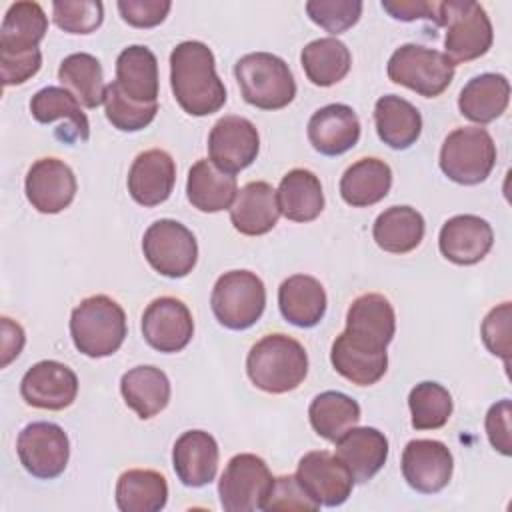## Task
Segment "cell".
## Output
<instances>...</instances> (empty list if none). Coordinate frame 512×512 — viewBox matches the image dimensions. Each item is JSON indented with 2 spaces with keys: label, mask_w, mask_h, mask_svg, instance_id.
Listing matches in <instances>:
<instances>
[{
  "label": "cell",
  "mask_w": 512,
  "mask_h": 512,
  "mask_svg": "<svg viewBox=\"0 0 512 512\" xmlns=\"http://www.w3.org/2000/svg\"><path fill=\"white\" fill-rule=\"evenodd\" d=\"M170 86L178 106L190 116H208L226 104V88L216 74L214 54L198 40L180 42L172 50Z\"/></svg>",
  "instance_id": "obj_1"
},
{
  "label": "cell",
  "mask_w": 512,
  "mask_h": 512,
  "mask_svg": "<svg viewBox=\"0 0 512 512\" xmlns=\"http://www.w3.org/2000/svg\"><path fill=\"white\" fill-rule=\"evenodd\" d=\"M246 372L256 388L268 394L296 390L308 374L304 346L286 334H266L246 356Z\"/></svg>",
  "instance_id": "obj_2"
},
{
  "label": "cell",
  "mask_w": 512,
  "mask_h": 512,
  "mask_svg": "<svg viewBox=\"0 0 512 512\" xmlns=\"http://www.w3.org/2000/svg\"><path fill=\"white\" fill-rule=\"evenodd\" d=\"M126 332L124 308L106 294L88 296L72 310L70 336L84 356H112L122 346Z\"/></svg>",
  "instance_id": "obj_3"
},
{
  "label": "cell",
  "mask_w": 512,
  "mask_h": 512,
  "mask_svg": "<svg viewBox=\"0 0 512 512\" xmlns=\"http://www.w3.org/2000/svg\"><path fill=\"white\" fill-rule=\"evenodd\" d=\"M242 98L260 110H280L296 96V82L288 64L270 52H250L234 66Z\"/></svg>",
  "instance_id": "obj_4"
},
{
  "label": "cell",
  "mask_w": 512,
  "mask_h": 512,
  "mask_svg": "<svg viewBox=\"0 0 512 512\" xmlns=\"http://www.w3.org/2000/svg\"><path fill=\"white\" fill-rule=\"evenodd\" d=\"M436 26L446 28L444 54L454 64L484 56L494 40L492 22L486 10L472 0L438 2Z\"/></svg>",
  "instance_id": "obj_5"
},
{
  "label": "cell",
  "mask_w": 512,
  "mask_h": 512,
  "mask_svg": "<svg viewBox=\"0 0 512 512\" xmlns=\"http://www.w3.org/2000/svg\"><path fill=\"white\" fill-rule=\"evenodd\" d=\"M496 164V144L486 128L462 126L452 130L440 148V170L456 184L484 182Z\"/></svg>",
  "instance_id": "obj_6"
},
{
  "label": "cell",
  "mask_w": 512,
  "mask_h": 512,
  "mask_svg": "<svg viewBox=\"0 0 512 512\" xmlns=\"http://www.w3.org/2000/svg\"><path fill=\"white\" fill-rule=\"evenodd\" d=\"M456 64L434 48L402 44L388 60L386 72L394 84L406 86L424 98L440 96L454 78Z\"/></svg>",
  "instance_id": "obj_7"
},
{
  "label": "cell",
  "mask_w": 512,
  "mask_h": 512,
  "mask_svg": "<svg viewBox=\"0 0 512 512\" xmlns=\"http://www.w3.org/2000/svg\"><path fill=\"white\" fill-rule=\"evenodd\" d=\"M210 306L224 328L246 330L254 326L264 312V282L250 270L224 272L212 288Z\"/></svg>",
  "instance_id": "obj_8"
},
{
  "label": "cell",
  "mask_w": 512,
  "mask_h": 512,
  "mask_svg": "<svg viewBox=\"0 0 512 512\" xmlns=\"http://www.w3.org/2000/svg\"><path fill=\"white\" fill-rule=\"evenodd\" d=\"M142 252L148 264L166 278H184L198 260L194 234L178 220L162 218L148 226L142 238Z\"/></svg>",
  "instance_id": "obj_9"
},
{
  "label": "cell",
  "mask_w": 512,
  "mask_h": 512,
  "mask_svg": "<svg viewBox=\"0 0 512 512\" xmlns=\"http://www.w3.org/2000/svg\"><path fill=\"white\" fill-rule=\"evenodd\" d=\"M272 484V472L260 456L236 454L228 460L218 482L220 504L226 512L262 510Z\"/></svg>",
  "instance_id": "obj_10"
},
{
  "label": "cell",
  "mask_w": 512,
  "mask_h": 512,
  "mask_svg": "<svg viewBox=\"0 0 512 512\" xmlns=\"http://www.w3.org/2000/svg\"><path fill=\"white\" fill-rule=\"evenodd\" d=\"M396 332V314L390 300L368 292L358 296L346 314V330L338 334L348 346L370 354H384Z\"/></svg>",
  "instance_id": "obj_11"
},
{
  "label": "cell",
  "mask_w": 512,
  "mask_h": 512,
  "mask_svg": "<svg viewBox=\"0 0 512 512\" xmlns=\"http://www.w3.org/2000/svg\"><path fill=\"white\" fill-rule=\"evenodd\" d=\"M16 452L26 472L42 480H52L68 466L70 442L58 424L32 422L18 434Z\"/></svg>",
  "instance_id": "obj_12"
},
{
  "label": "cell",
  "mask_w": 512,
  "mask_h": 512,
  "mask_svg": "<svg viewBox=\"0 0 512 512\" xmlns=\"http://www.w3.org/2000/svg\"><path fill=\"white\" fill-rule=\"evenodd\" d=\"M296 478L318 506L344 504L354 488V478L340 458L328 450L308 452L300 458Z\"/></svg>",
  "instance_id": "obj_13"
},
{
  "label": "cell",
  "mask_w": 512,
  "mask_h": 512,
  "mask_svg": "<svg viewBox=\"0 0 512 512\" xmlns=\"http://www.w3.org/2000/svg\"><path fill=\"white\" fill-rule=\"evenodd\" d=\"M258 150V130L244 116H224L212 126L208 134L210 162L228 174H236L248 168L256 160Z\"/></svg>",
  "instance_id": "obj_14"
},
{
  "label": "cell",
  "mask_w": 512,
  "mask_h": 512,
  "mask_svg": "<svg viewBox=\"0 0 512 512\" xmlns=\"http://www.w3.org/2000/svg\"><path fill=\"white\" fill-rule=\"evenodd\" d=\"M194 334V320L188 306L174 296L152 300L142 314V336L158 352L172 354L188 346Z\"/></svg>",
  "instance_id": "obj_15"
},
{
  "label": "cell",
  "mask_w": 512,
  "mask_h": 512,
  "mask_svg": "<svg viewBox=\"0 0 512 512\" xmlns=\"http://www.w3.org/2000/svg\"><path fill=\"white\" fill-rule=\"evenodd\" d=\"M454 458L440 440H410L402 452V476L410 488L422 494L444 490L452 478Z\"/></svg>",
  "instance_id": "obj_16"
},
{
  "label": "cell",
  "mask_w": 512,
  "mask_h": 512,
  "mask_svg": "<svg viewBox=\"0 0 512 512\" xmlns=\"http://www.w3.org/2000/svg\"><path fill=\"white\" fill-rule=\"evenodd\" d=\"M78 394V376L58 360H42L26 370L20 396L28 406L42 410H64Z\"/></svg>",
  "instance_id": "obj_17"
},
{
  "label": "cell",
  "mask_w": 512,
  "mask_h": 512,
  "mask_svg": "<svg viewBox=\"0 0 512 512\" xmlns=\"http://www.w3.org/2000/svg\"><path fill=\"white\" fill-rule=\"evenodd\" d=\"M24 190L32 208L42 214H58L68 208L76 196V176L66 162L40 158L28 168Z\"/></svg>",
  "instance_id": "obj_18"
},
{
  "label": "cell",
  "mask_w": 512,
  "mask_h": 512,
  "mask_svg": "<svg viewBox=\"0 0 512 512\" xmlns=\"http://www.w3.org/2000/svg\"><path fill=\"white\" fill-rule=\"evenodd\" d=\"M494 244L492 226L474 214H458L440 228L438 248L442 256L458 266L480 262Z\"/></svg>",
  "instance_id": "obj_19"
},
{
  "label": "cell",
  "mask_w": 512,
  "mask_h": 512,
  "mask_svg": "<svg viewBox=\"0 0 512 512\" xmlns=\"http://www.w3.org/2000/svg\"><path fill=\"white\" fill-rule=\"evenodd\" d=\"M176 184V164L166 150L140 152L128 172V192L140 206L166 202Z\"/></svg>",
  "instance_id": "obj_20"
},
{
  "label": "cell",
  "mask_w": 512,
  "mask_h": 512,
  "mask_svg": "<svg viewBox=\"0 0 512 512\" xmlns=\"http://www.w3.org/2000/svg\"><path fill=\"white\" fill-rule=\"evenodd\" d=\"M218 442L204 430L180 434L172 448V466L184 486L200 488L214 480L218 470Z\"/></svg>",
  "instance_id": "obj_21"
},
{
  "label": "cell",
  "mask_w": 512,
  "mask_h": 512,
  "mask_svg": "<svg viewBox=\"0 0 512 512\" xmlns=\"http://www.w3.org/2000/svg\"><path fill=\"white\" fill-rule=\"evenodd\" d=\"M308 140L324 156L344 154L360 140V120L346 104L322 106L308 120Z\"/></svg>",
  "instance_id": "obj_22"
},
{
  "label": "cell",
  "mask_w": 512,
  "mask_h": 512,
  "mask_svg": "<svg viewBox=\"0 0 512 512\" xmlns=\"http://www.w3.org/2000/svg\"><path fill=\"white\" fill-rule=\"evenodd\" d=\"M336 456L348 468L354 482H368L388 458V438L372 426H352L336 440Z\"/></svg>",
  "instance_id": "obj_23"
},
{
  "label": "cell",
  "mask_w": 512,
  "mask_h": 512,
  "mask_svg": "<svg viewBox=\"0 0 512 512\" xmlns=\"http://www.w3.org/2000/svg\"><path fill=\"white\" fill-rule=\"evenodd\" d=\"M280 216L276 190L262 180L242 186L230 206V222L244 236L270 232Z\"/></svg>",
  "instance_id": "obj_24"
},
{
  "label": "cell",
  "mask_w": 512,
  "mask_h": 512,
  "mask_svg": "<svg viewBox=\"0 0 512 512\" xmlns=\"http://www.w3.org/2000/svg\"><path fill=\"white\" fill-rule=\"evenodd\" d=\"M116 88L136 104H156L158 60L148 46H128L116 58Z\"/></svg>",
  "instance_id": "obj_25"
},
{
  "label": "cell",
  "mask_w": 512,
  "mask_h": 512,
  "mask_svg": "<svg viewBox=\"0 0 512 512\" xmlns=\"http://www.w3.org/2000/svg\"><path fill=\"white\" fill-rule=\"evenodd\" d=\"M510 102V82L502 74L484 72L470 78L458 96L460 114L476 124L500 118Z\"/></svg>",
  "instance_id": "obj_26"
},
{
  "label": "cell",
  "mask_w": 512,
  "mask_h": 512,
  "mask_svg": "<svg viewBox=\"0 0 512 512\" xmlns=\"http://www.w3.org/2000/svg\"><path fill=\"white\" fill-rule=\"evenodd\" d=\"M278 306L286 322L298 328H312L326 314L324 286L314 276L294 274L280 284Z\"/></svg>",
  "instance_id": "obj_27"
},
{
  "label": "cell",
  "mask_w": 512,
  "mask_h": 512,
  "mask_svg": "<svg viewBox=\"0 0 512 512\" xmlns=\"http://www.w3.org/2000/svg\"><path fill=\"white\" fill-rule=\"evenodd\" d=\"M120 392L138 418L148 420L160 414L170 402V380L156 366H136L122 374Z\"/></svg>",
  "instance_id": "obj_28"
},
{
  "label": "cell",
  "mask_w": 512,
  "mask_h": 512,
  "mask_svg": "<svg viewBox=\"0 0 512 512\" xmlns=\"http://www.w3.org/2000/svg\"><path fill=\"white\" fill-rule=\"evenodd\" d=\"M374 124L378 138L394 150L410 148L422 132V116L418 108L396 94H386L376 100Z\"/></svg>",
  "instance_id": "obj_29"
},
{
  "label": "cell",
  "mask_w": 512,
  "mask_h": 512,
  "mask_svg": "<svg viewBox=\"0 0 512 512\" xmlns=\"http://www.w3.org/2000/svg\"><path fill=\"white\" fill-rule=\"evenodd\" d=\"M30 112L36 122L52 124L56 120L66 122V130L62 134L64 142H86L90 136V124L86 114L82 112L78 100L60 86H46L38 90L30 100Z\"/></svg>",
  "instance_id": "obj_30"
},
{
  "label": "cell",
  "mask_w": 512,
  "mask_h": 512,
  "mask_svg": "<svg viewBox=\"0 0 512 512\" xmlns=\"http://www.w3.org/2000/svg\"><path fill=\"white\" fill-rule=\"evenodd\" d=\"M238 194L234 174L222 172L210 160H198L188 170L186 196L188 202L200 212H220L232 206Z\"/></svg>",
  "instance_id": "obj_31"
},
{
  "label": "cell",
  "mask_w": 512,
  "mask_h": 512,
  "mask_svg": "<svg viewBox=\"0 0 512 512\" xmlns=\"http://www.w3.org/2000/svg\"><path fill=\"white\" fill-rule=\"evenodd\" d=\"M392 170L380 158H360L340 178V196L354 208H366L390 192Z\"/></svg>",
  "instance_id": "obj_32"
},
{
  "label": "cell",
  "mask_w": 512,
  "mask_h": 512,
  "mask_svg": "<svg viewBox=\"0 0 512 512\" xmlns=\"http://www.w3.org/2000/svg\"><path fill=\"white\" fill-rule=\"evenodd\" d=\"M280 214L292 222H312L324 210V192L318 176L306 168L286 172L276 190Z\"/></svg>",
  "instance_id": "obj_33"
},
{
  "label": "cell",
  "mask_w": 512,
  "mask_h": 512,
  "mask_svg": "<svg viewBox=\"0 0 512 512\" xmlns=\"http://www.w3.org/2000/svg\"><path fill=\"white\" fill-rule=\"evenodd\" d=\"M424 218L412 206H390L372 226L374 242L390 254H406L420 246L424 238Z\"/></svg>",
  "instance_id": "obj_34"
},
{
  "label": "cell",
  "mask_w": 512,
  "mask_h": 512,
  "mask_svg": "<svg viewBox=\"0 0 512 512\" xmlns=\"http://www.w3.org/2000/svg\"><path fill=\"white\" fill-rule=\"evenodd\" d=\"M48 32V18L38 2H14L0 28V52L18 54L38 50Z\"/></svg>",
  "instance_id": "obj_35"
},
{
  "label": "cell",
  "mask_w": 512,
  "mask_h": 512,
  "mask_svg": "<svg viewBox=\"0 0 512 512\" xmlns=\"http://www.w3.org/2000/svg\"><path fill=\"white\" fill-rule=\"evenodd\" d=\"M168 502L166 478L148 468H132L116 482V506L122 512H158Z\"/></svg>",
  "instance_id": "obj_36"
},
{
  "label": "cell",
  "mask_w": 512,
  "mask_h": 512,
  "mask_svg": "<svg viewBox=\"0 0 512 512\" xmlns=\"http://www.w3.org/2000/svg\"><path fill=\"white\" fill-rule=\"evenodd\" d=\"M300 62L312 84L328 88L344 80L350 72L352 56L344 42L334 36H326L308 42L302 48Z\"/></svg>",
  "instance_id": "obj_37"
},
{
  "label": "cell",
  "mask_w": 512,
  "mask_h": 512,
  "mask_svg": "<svg viewBox=\"0 0 512 512\" xmlns=\"http://www.w3.org/2000/svg\"><path fill=\"white\" fill-rule=\"evenodd\" d=\"M58 80L78 104L86 108H96L104 104V74L102 64L96 56L88 52L68 54L58 68Z\"/></svg>",
  "instance_id": "obj_38"
},
{
  "label": "cell",
  "mask_w": 512,
  "mask_h": 512,
  "mask_svg": "<svg viewBox=\"0 0 512 512\" xmlns=\"http://www.w3.org/2000/svg\"><path fill=\"white\" fill-rule=\"evenodd\" d=\"M308 418L318 436L336 442L360 420V404L348 394L326 390L318 394L308 408Z\"/></svg>",
  "instance_id": "obj_39"
},
{
  "label": "cell",
  "mask_w": 512,
  "mask_h": 512,
  "mask_svg": "<svg viewBox=\"0 0 512 512\" xmlns=\"http://www.w3.org/2000/svg\"><path fill=\"white\" fill-rule=\"evenodd\" d=\"M330 362L334 370L356 386L376 384L388 368V354H370L348 346L340 336L332 342Z\"/></svg>",
  "instance_id": "obj_40"
},
{
  "label": "cell",
  "mask_w": 512,
  "mask_h": 512,
  "mask_svg": "<svg viewBox=\"0 0 512 512\" xmlns=\"http://www.w3.org/2000/svg\"><path fill=\"white\" fill-rule=\"evenodd\" d=\"M412 428L436 430L442 428L452 414V396L438 382H420L408 394Z\"/></svg>",
  "instance_id": "obj_41"
},
{
  "label": "cell",
  "mask_w": 512,
  "mask_h": 512,
  "mask_svg": "<svg viewBox=\"0 0 512 512\" xmlns=\"http://www.w3.org/2000/svg\"><path fill=\"white\" fill-rule=\"evenodd\" d=\"M104 110H106L108 122L114 128H118L122 132H138L154 120V116L158 112V102L156 104H136V102L128 100L112 82L106 86V92H104Z\"/></svg>",
  "instance_id": "obj_42"
},
{
  "label": "cell",
  "mask_w": 512,
  "mask_h": 512,
  "mask_svg": "<svg viewBox=\"0 0 512 512\" xmlns=\"http://www.w3.org/2000/svg\"><path fill=\"white\" fill-rule=\"evenodd\" d=\"M54 24L70 34H90L104 20V6L96 0H56L52 4Z\"/></svg>",
  "instance_id": "obj_43"
},
{
  "label": "cell",
  "mask_w": 512,
  "mask_h": 512,
  "mask_svg": "<svg viewBox=\"0 0 512 512\" xmlns=\"http://www.w3.org/2000/svg\"><path fill=\"white\" fill-rule=\"evenodd\" d=\"M308 18L330 34L352 28L362 14L360 0H310L306 2Z\"/></svg>",
  "instance_id": "obj_44"
},
{
  "label": "cell",
  "mask_w": 512,
  "mask_h": 512,
  "mask_svg": "<svg viewBox=\"0 0 512 512\" xmlns=\"http://www.w3.org/2000/svg\"><path fill=\"white\" fill-rule=\"evenodd\" d=\"M510 302H502L500 306L492 308L482 320V340L484 346L504 360L510 366Z\"/></svg>",
  "instance_id": "obj_45"
},
{
  "label": "cell",
  "mask_w": 512,
  "mask_h": 512,
  "mask_svg": "<svg viewBox=\"0 0 512 512\" xmlns=\"http://www.w3.org/2000/svg\"><path fill=\"white\" fill-rule=\"evenodd\" d=\"M320 506L300 486L296 474L278 476L270 488V494L262 510H318Z\"/></svg>",
  "instance_id": "obj_46"
},
{
  "label": "cell",
  "mask_w": 512,
  "mask_h": 512,
  "mask_svg": "<svg viewBox=\"0 0 512 512\" xmlns=\"http://www.w3.org/2000/svg\"><path fill=\"white\" fill-rule=\"evenodd\" d=\"M172 8L168 0H120L118 12L134 28H152L164 22Z\"/></svg>",
  "instance_id": "obj_47"
},
{
  "label": "cell",
  "mask_w": 512,
  "mask_h": 512,
  "mask_svg": "<svg viewBox=\"0 0 512 512\" xmlns=\"http://www.w3.org/2000/svg\"><path fill=\"white\" fill-rule=\"evenodd\" d=\"M512 404L508 398L496 402L486 412V434L494 450H498L504 456L512 454Z\"/></svg>",
  "instance_id": "obj_48"
},
{
  "label": "cell",
  "mask_w": 512,
  "mask_h": 512,
  "mask_svg": "<svg viewBox=\"0 0 512 512\" xmlns=\"http://www.w3.org/2000/svg\"><path fill=\"white\" fill-rule=\"evenodd\" d=\"M40 66H42L40 48L30 52H18V54L0 52V72H2L4 86L24 84L40 70Z\"/></svg>",
  "instance_id": "obj_49"
},
{
  "label": "cell",
  "mask_w": 512,
  "mask_h": 512,
  "mask_svg": "<svg viewBox=\"0 0 512 512\" xmlns=\"http://www.w3.org/2000/svg\"><path fill=\"white\" fill-rule=\"evenodd\" d=\"M382 8L396 20L412 22L418 18L432 20L436 24V12L438 2H426V0H382Z\"/></svg>",
  "instance_id": "obj_50"
},
{
  "label": "cell",
  "mask_w": 512,
  "mask_h": 512,
  "mask_svg": "<svg viewBox=\"0 0 512 512\" xmlns=\"http://www.w3.org/2000/svg\"><path fill=\"white\" fill-rule=\"evenodd\" d=\"M24 346V330L20 324L2 316V368L8 366Z\"/></svg>",
  "instance_id": "obj_51"
}]
</instances>
